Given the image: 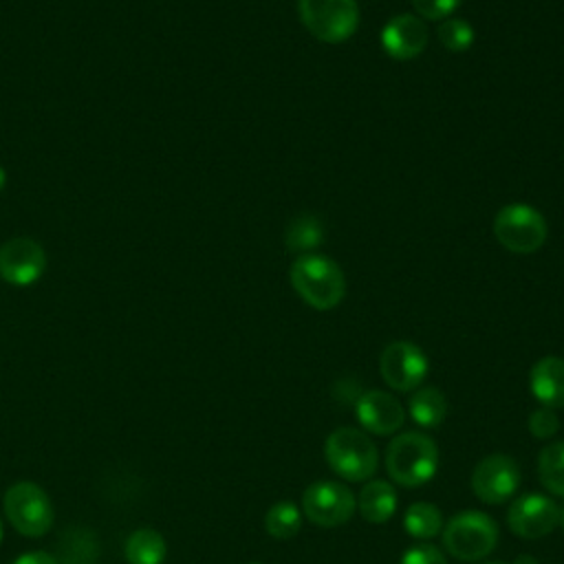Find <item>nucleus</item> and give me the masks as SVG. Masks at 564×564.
I'll use <instances>...</instances> for the list:
<instances>
[{"label":"nucleus","instance_id":"nucleus-1","mask_svg":"<svg viewBox=\"0 0 564 564\" xmlns=\"http://www.w3.org/2000/svg\"><path fill=\"white\" fill-rule=\"evenodd\" d=\"M297 295L317 311L335 308L346 295V278L341 269L326 256L302 253L289 271Z\"/></svg>","mask_w":564,"mask_h":564},{"label":"nucleus","instance_id":"nucleus-2","mask_svg":"<svg viewBox=\"0 0 564 564\" xmlns=\"http://www.w3.org/2000/svg\"><path fill=\"white\" fill-rule=\"evenodd\" d=\"M386 471L401 487H421L438 469V447L423 432H403L386 447Z\"/></svg>","mask_w":564,"mask_h":564},{"label":"nucleus","instance_id":"nucleus-3","mask_svg":"<svg viewBox=\"0 0 564 564\" xmlns=\"http://www.w3.org/2000/svg\"><path fill=\"white\" fill-rule=\"evenodd\" d=\"M328 467L348 482L370 480L379 467L377 445L357 427H337L324 443Z\"/></svg>","mask_w":564,"mask_h":564},{"label":"nucleus","instance_id":"nucleus-4","mask_svg":"<svg viewBox=\"0 0 564 564\" xmlns=\"http://www.w3.org/2000/svg\"><path fill=\"white\" fill-rule=\"evenodd\" d=\"M498 544V524L478 509H465L449 518L443 527L445 551L460 562H478Z\"/></svg>","mask_w":564,"mask_h":564},{"label":"nucleus","instance_id":"nucleus-5","mask_svg":"<svg viewBox=\"0 0 564 564\" xmlns=\"http://www.w3.org/2000/svg\"><path fill=\"white\" fill-rule=\"evenodd\" d=\"M300 18L313 37L339 44L357 31L359 7L357 0H300Z\"/></svg>","mask_w":564,"mask_h":564},{"label":"nucleus","instance_id":"nucleus-6","mask_svg":"<svg viewBox=\"0 0 564 564\" xmlns=\"http://www.w3.org/2000/svg\"><path fill=\"white\" fill-rule=\"evenodd\" d=\"M494 234L505 249L527 256L544 245L546 220L531 205L511 203L496 214Z\"/></svg>","mask_w":564,"mask_h":564},{"label":"nucleus","instance_id":"nucleus-7","mask_svg":"<svg viewBox=\"0 0 564 564\" xmlns=\"http://www.w3.org/2000/svg\"><path fill=\"white\" fill-rule=\"evenodd\" d=\"M357 511L355 494L339 480H315L302 494V513L322 529L348 522Z\"/></svg>","mask_w":564,"mask_h":564},{"label":"nucleus","instance_id":"nucleus-8","mask_svg":"<svg viewBox=\"0 0 564 564\" xmlns=\"http://www.w3.org/2000/svg\"><path fill=\"white\" fill-rule=\"evenodd\" d=\"M9 522L29 538L44 535L53 524V505L46 491L35 482H15L4 494Z\"/></svg>","mask_w":564,"mask_h":564},{"label":"nucleus","instance_id":"nucleus-9","mask_svg":"<svg viewBox=\"0 0 564 564\" xmlns=\"http://www.w3.org/2000/svg\"><path fill=\"white\" fill-rule=\"evenodd\" d=\"M520 467L509 454H489L471 471V491L487 505H502L520 487Z\"/></svg>","mask_w":564,"mask_h":564},{"label":"nucleus","instance_id":"nucleus-10","mask_svg":"<svg viewBox=\"0 0 564 564\" xmlns=\"http://www.w3.org/2000/svg\"><path fill=\"white\" fill-rule=\"evenodd\" d=\"M379 372L397 392H410L419 388L427 375V357L412 341H392L379 355Z\"/></svg>","mask_w":564,"mask_h":564},{"label":"nucleus","instance_id":"nucleus-11","mask_svg":"<svg viewBox=\"0 0 564 564\" xmlns=\"http://www.w3.org/2000/svg\"><path fill=\"white\" fill-rule=\"evenodd\" d=\"M507 524L520 538H544L560 524V507L544 494H524L511 502Z\"/></svg>","mask_w":564,"mask_h":564},{"label":"nucleus","instance_id":"nucleus-12","mask_svg":"<svg viewBox=\"0 0 564 564\" xmlns=\"http://www.w3.org/2000/svg\"><path fill=\"white\" fill-rule=\"evenodd\" d=\"M44 249L33 238H9L0 247V278L13 286L33 284L44 273Z\"/></svg>","mask_w":564,"mask_h":564},{"label":"nucleus","instance_id":"nucleus-13","mask_svg":"<svg viewBox=\"0 0 564 564\" xmlns=\"http://www.w3.org/2000/svg\"><path fill=\"white\" fill-rule=\"evenodd\" d=\"M355 416L366 432L388 436L403 425L405 410L390 392L366 390L355 401Z\"/></svg>","mask_w":564,"mask_h":564},{"label":"nucleus","instance_id":"nucleus-14","mask_svg":"<svg viewBox=\"0 0 564 564\" xmlns=\"http://www.w3.org/2000/svg\"><path fill=\"white\" fill-rule=\"evenodd\" d=\"M425 44H427V26L419 15H412V13H401L388 20L381 31L383 51L399 62L421 55Z\"/></svg>","mask_w":564,"mask_h":564},{"label":"nucleus","instance_id":"nucleus-15","mask_svg":"<svg viewBox=\"0 0 564 564\" xmlns=\"http://www.w3.org/2000/svg\"><path fill=\"white\" fill-rule=\"evenodd\" d=\"M529 388L542 408H564V359L555 355L538 359L529 375Z\"/></svg>","mask_w":564,"mask_h":564},{"label":"nucleus","instance_id":"nucleus-16","mask_svg":"<svg viewBox=\"0 0 564 564\" xmlns=\"http://www.w3.org/2000/svg\"><path fill=\"white\" fill-rule=\"evenodd\" d=\"M397 505H399V498L394 487L381 478L368 480L357 496V511L361 513L364 520L372 524L388 522L394 516Z\"/></svg>","mask_w":564,"mask_h":564},{"label":"nucleus","instance_id":"nucleus-17","mask_svg":"<svg viewBox=\"0 0 564 564\" xmlns=\"http://www.w3.org/2000/svg\"><path fill=\"white\" fill-rule=\"evenodd\" d=\"M408 412L416 425L425 430H434L447 416V399L438 388L423 386V388H416L414 394L410 397Z\"/></svg>","mask_w":564,"mask_h":564},{"label":"nucleus","instance_id":"nucleus-18","mask_svg":"<svg viewBox=\"0 0 564 564\" xmlns=\"http://www.w3.org/2000/svg\"><path fill=\"white\" fill-rule=\"evenodd\" d=\"M403 529L414 540H430L443 531V513L432 502H414L403 513Z\"/></svg>","mask_w":564,"mask_h":564},{"label":"nucleus","instance_id":"nucleus-19","mask_svg":"<svg viewBox=\"0 0 564 564\" xmlns=\"http://www.w3.org/2000/svg\"><path fill=\"white\" fill-rule=\"evenodd\" d=\"M123 551L130 564H161L165 557V540L154 529H137L126 540Z\"/></svg>","mask_w":564,"mask_h":564},{"label":"nucleus","instance_id":"nucleus-20","mask_svg":"<svg viewBox=\"0 0 564 564\" xmlns=\"http://www.w3.org/2000/svg\"><path fill=\"white\" fill-rule=\"evenodd\" d=\"M538 474L549 494L564 498V441L542 447L538 456Z\"/></svg>","mask_w":564,"mask_h":564},{"label":"nucleus","instance_id":"nucleus-21","mask_svg":"<svg viewBox=\"0 0 564 564\" xmlns=\"http://www.w3.org/2000/svg\"><path fill=\"white\" fill-rule=\"evenodd\" d=\"M264 529L271 538L289 540L302 529V509H297L289 500H280L273 507H269L264 516Z\"/></svg>","mask_w":564,"mask_h":564},{"label":"nucleus","instance_id":"nucleus-22","mask_svg":"<svg viewBox=\"0 0 564 564\" xmlns=\"http://www.w3.org/2000/svg\"><path fill=\"white\" fill-rule=\"evenodd\" d=\"M95 557H97V542L90 531H68L59 542L62 564H93Z\"/></svg>","mask_w":564,"mask_h":564},{"label":"nucleus","instance_id":"nucleus-23","mask_svg":"<svg viewBox=\"0 0 564 564\" xmlns=\"http://www.w3.org/2000/svg\"><path fill=\"white\" fill-rule=\"evenodd\" d=\"M322 242V223L315 216L293 218L286 227V247L293 251L311 253Z\"/></svg>","mask_w":564,"mask_h":564},{"label":"nucleus","instance_id":"nucleus-24","mask_svg":"<svg viewBox=\"0 0 564 564\" xmlns=\"http://www.w3.org/2000/svg\"><path fill=\"white\" fill-rule=\"evenodd\" d=\"M441 44L452 53H463L474 44V29L469 22L458 18H447L436 31Z\"/></svg>","mask_w":564,"mask_h":564},{"label":"nucleus","instance_id":"nucleus-25","mask_svg":"<svg viewBox=\"0 0 564 564\" xmlns=\"http://www.w3.org/2000/svg\"><path fill=\"white\" fill-rule=\"evenodd\" d=\"M560 430V419L555 414V410L551 408H538L531 412L529 416V432L535 436V438H551L555 432Z\"/></svg>","mask_w":564,"mask_h":564},{"label":"nucleus","instance_id":"nucleus-26","mask_svg":"<svg viewBox=\"0 0 564 564\" xmlns=\"http://www.w3.org/2000/svg\"><path fill=\"white\" fill-rule=\"evenodd\" d=\"M463 0H412L414 11L425 20H447Z\"/></svg>","mask_w":564,"mask_h":564},{"label":"nucleus","instance_id":"nucleus-27","mask_svg":"<svg viewBox=\"0 0 564 564\" xmlns=\"http://www.w3.org/2000/svg\"><path fill=\"white\" fill-rule=\"evenodd\" d=\"M399 564H447V560L443 551L432 544H414L401 555Z\"/></svg>","mask_w":564,"mask_h":564},{"label":"nucleus","instance_id":"nucleus-28","mask_svg":"<svg viewBox=\"0 0 564 564\" xmlns=\"http://www.w3.org/2000/svg\"><path fill=\"white\" fill-rule=\"evenodd\" d=\"M13 564H57V560L44 551H33V553L20 555Z\"/></svg>","mask_w":564,"mask_h":564},{"label":"nucleus","instance_id":"nucleus-29","mask_svg":"<svg viewBox=\"0 0 564 564\" xmlns=\"http://www.w3.org/2000/svg\"><path fill=\"white\" fill-rule=\"evenodd\" d=\"M513 564H538V560H535L533 555H527V553H522V555H518V557L513 560Z\"/></svg>","mask_w":564,"mask_h":564},{"label":"nucleus","instance_id":"nucleus-30","mask_svg":"<svg viewBox=\"0 0 564 564\" xmlns=\"http://www.w3.org/2000/svg\"><path fill=\"white\" fill-rule=\"evenodd\" d=\"M4 183H7V174H4V170L0 167V192H2V187H4Z\"/></svg>","mask_w":564,"mask_h":564},{"label":"nucleus","instance_id":"nucleus-31","mask_svg":"<svg viewBox=\"0 0 564 564\" xmlns=\"http://www.w3.org/2000/svg\"><path fill=\"white\" fill-rule=\"evenodd\" d=\"M560 524H562V527H564V507H562V509H560Z\"/></svg>","mask_w":564,"mask_h":564},{"label":"nucleus","instance_id":"nucleus-32","mask_svg":"<svg viewBox=\"0 0 564 564\" xmlns=\"http://www.w3.org/2000/svg\"><path fill=\"white\" fill-rule=\"evenodd\" d=\"M485 564H505V562H485Z\"/></svg>","mask_w":564,"mask_h":564},{"label":"nucleus","instance_id":"nucleus-33","mask_svg":"<svg viewBox=\"0 0 564 564\" xmlns=\"http://www.w3.org/2000/svg\"><path fill=\"white\" fill-rule=\"evenodd\" d=\"M0 540H2V524H0Z\"/></svg>","mask_w":564,"mask_h":564},{"label":"nucleus","instance_id":"nucleus-34","mask_svg":"<svg viewBox=\"0 0 564 564\" xmlns=\"http://www.w3.org/2000/svg\"><path fill=\"white\" fill-rule=\"evenodd\" d=\"M249 564H262V562H249Z\"/></svg>","mask_w":564,"mask_h":564}]
</instances>
